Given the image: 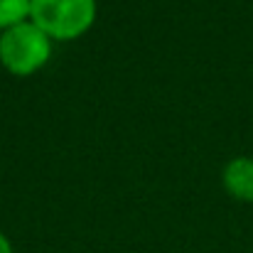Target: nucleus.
<instances>
[{
    "instance_id": "nucleus-2",
    "label": "nucleus",
    "mask_w": 253,
    "mask_h": 253,
    "mask_svg": "<svg viewBox=\"0 0 253 253\" xmlns=\"http://www.w3.org/2000/svg\"><path fill=\"white\" fill-rule=\"evenodd\" d=\"M52 54L49 37L35 22H20L0 37V62L12 74H32L47 64Z\"/></svg>"
},
{
    "instance_id": "nucleus-5",
    "label": "nucleus",
    "mask_w": 253,
    "mask_h": 253,
    "mask_svg": "<svg viewBox=\"0 0 253 253\" xmlns=\"http://www.w3.org/2000/svg\"><path fill=\"white\" fill-rule=\"evenodd\" d=\"M0 253H12L10 251V244H7V239L0 234Z\"/></svg>"
},
{
    "instance_id": "nucleus-1",
    "label": "nucleus",
    "mask_w": 253,
    "mask_h": 253,
    "mask_svg": "<svg viewBox=\"0 0 253 253\" xmlns=\"http://www.w3.org/2000/svg\"><path fill=\"white\" fill-rule=\"evenodd\" d=\"M30 15L47 37L74 40L91 27L96 0H32Z\"/></svg>"
},
{
    "instance_id": "nucleus-4",
    "label": "nucleus",
    "mask_w": 253,
    "mask_h": 253,
    "mask_svg": "<svg viewBox=\"0 0 253 253\" xmlns=\"http://www.w3.org/2000/svg\"><path fill=\"white\" fill-rule=\"evenodd\" d=\"M30 5L32 0H0V30L5 32L25 22V17L30 15Z\"/></svg>"
},
{
    "instance_id": "nucleus-3",
    "label": "nucleus",
    "mask_w": 253,
    "mask_h": 253,
    "mask_svg": "<svg viewBox=\"0 0 253 253\" xmlns=\"http://www.w3.org/2000/svg\"><path fill=\"white\" fill-rule=\"evenodd\" d=\"M224 184L226 189L244 202H253V160L251 158H236L224 169Z\"/></svg>"
}]
</instances>
